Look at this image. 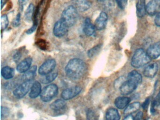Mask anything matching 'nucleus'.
I'll list each match as a JSON object with an SVG mask.
<instances>
[{
    "label": "nucleus",
    "mask_w": 160,
    "mask_h": 120,
    "mask_svg": "<svg viewBox=\"0 0 160 120\" xmlns=\"http://www.w3.org/2000/svg\"><path fill=\"white\" fill-rule=\"evenodd\" d=\"M87 66L86 63L81 59L74 58L70 60L65 70L66 75L72 79H79L83 77L87 71Z\"/></svg>",
    "instance_id": "obj_1"
},
{
    "label": "nucleus",
    "mask_w": 160,
    "mask_h": 120,
    "mask_svg": "<svg viewBox=\"0 0 160 120\" xmlns=\"http://www.w3.org/2000/svg\"><path fill=\"white\" fill-rule=\"evenodd\" d=\"M78 18V11L73 5L69 6L64 9L60 19L68 27L73 26Z\"/></svg>",
    "instance_id": "obj_2"
},
{
    "label": "nucleus",
    "mask_w": 160,
    "mask_h": 120,
    "mask_svg": "<svg viewBox=\"0 0 160 120\" xmlns=\"http://www.w3.org/2000/svg\"><path fill=\"white\" fill-rule=\"evenodd\" d=\"M150 58L144 49H138L132 57L131 65L133 67L140 68L148 64L150 62Z\"/></svg>",
    "instance_id": "obj_3"
},
{
    "label": "nucleus",
    "mask_w": 160,
    "mask_h": 120,
    "mask_svg": "<svg viewBox=\"0 0 160 120\" xmlns=\"http://www.w3.org/2000/svg\"><path fill=\"white\" fill-rule=\"evenodd\" d=\"M58 88L55 84L47 85L42 90L41 93V98L43 102L51 101L58 94Z\"/></svg>",
    "instance_id": "obj_4"
},
{
    "label": "nucleus",
    "mask_w": 160,
    "mask_h": 120,
    "mask_svg": "<svg viewBox=\"0 0 160 120\" xmlns=\"http://www.w3.org/2000/svg\"><path fill=\"white\" fill-rule=\"evenodd\" d=\"M32 84V80L27 81L21 83L13 91V95L15 97L18 99L24 98L28 92Z\"/></svg>",
    "instance_id": "obj_5"
},
{
    "label": "nucleus",
    "mask_w": 160,
    "mask_h": 120,
    "mask_svg": "<svg viewBox=\"0 0 160 120\" xmlns=\"http://www.w3.org/2000/svg\"><path fill=\"white\" fill-rule=\"evenodd\" d=\"M56 62L54 59L47 60L39 68V73L42 76H46L50 74L55 69Z\"/></svg>",
    "instance_id": "obj_6"
},
{
    "label": "nucleus",
    "mask_w": 160,
    "mask_h": 120,
    "mask_svg": "<svg viewBox=\"0 0 160 120\" xmlns=\"http://www.w3.org/2000/svg\"><path fill=\"white\" fill-rule=\"evenodd\" d=\"M82 91V88L78 86H73L63 90L62 93V97L64 100L72 99L78 95Z\"/></svg>",
    "instance_id": "obj_7"
},
{
    "label": "nucleus",
    "mask_w": 160,
    "mask_h": 120,
    "mask_svg": "<svg viewBox=\"0 0 160 120\" xmlns=\"http://www.w3.org/2000/svg\"><path fill=\"white\" fill-rule=\"evenodd\" d=\"M69 27L61 20L57 21L54 25L53 29V33L55 36L57 37H62L64 36L67 32Z\"/></svg>",
    "instance_id": "obj_8"
},
{
    "label": "nucleus",
    "mask_w": 160,
    "mask_h": 120,
    "mask_svg": "<svg viewBox=\"0 0 160 120\" xmlns=\"http://www.w3.org/2000/svg\"><path fill=\"white\" fill-rule=\"evenodd\" d=\"M137 86L136 84L127 79L120 87V91L122 94L126 95L132 92L137 88Z\"/></svg>",
    "instance_id": "obj_9"
},
{
    "label": "nucleus",
    "mask_w": 160,
    "mask_h": 120,
    "mask_svg": "<svg viewBox=\"0 0 160 120\" xmlns=\"http://www.w3.org/2000/svg\"><path fill=\"white\" fill-rule=\"evenodd\" d=\"M160 9V0H151L146 5V11L150 16L157 14Z\"/></svg>",
    "instance_id": "obj_10"
},
{
    "label": "nucleus",
    "mask_w": 160,
    "mask_h": 120,
    "mask_svg": "<svg viewBox=\"0 0 160 120\" xmlns=\"http://www.w3.org/2000/svg\"><path fill=\"white\" fill-rule=\"evenodd\" d=\"M108 21L107 14L104 12H102L95 20L94 26L99 31L103 30L106 26Z\"/></svg>",
    "instance_id": "obj_11"
},
{
    "label": "nucleus",
    "mask_w": 160,
    "mask_h": 120,
    "mask_svg": "<svg viewBox=\"0 0 160 120\" xmlns=\"http://www.w3.org/2000/svg\"><path fill=\"white\" fill-rule=\"evenodd\" d=\"M147 53L151 59H155L160 56V43H155L150 46Z\"/></svg>",
    "instance_id": "obj_12"
},
{
    "label": "nucleus",
    "mask_w": 160,
    "mask_h": 120,
    "mask_svg": "<svg viewBox=\"0 0 160 120\" xmlns=\"http://www.w3.org/2000/svg\"><path fill=\"white\" fill-rule=\"evenodd\" d=\"M72 5L78 11L84 12L89 9L91 3L88 0H72Z\"/></svg>",
    "instance_id": "obj_13"
},
{
    "label": "nucleus",
    "mask_w": 160,
    "mask_h": 120,
    "mask_svg": "<svg viewBox=\"0 0 160 120\" xmlns=\"http://www.w3.org/2000/svg\"><path fill=\"white\" fill-rule=\"evenodd\" d=\"M158 70V65L156 63L148 65L144 70V75L148 78H153L156 75Z\"/></svg>",
    "instance_id": "obj_14"
},
{
    "label": "nucleus",
    "mask_w": 160,
    "mask_h": 120,
    "mask_svg": "<svg viewBox=\"0 0 160 120\" xmlns=\"http://www.w3.org/2000/svg\"><path fill=\"white\" fill-rule=\"evenodd\" d=\"M32 63V59L31 57H28L20 62L17 67V70L21 73H25L30 68Z\"/></svg>",
    "instance_id": "obj_15"
},
{
    "label": "nucleus",
    "mask_w": 160,
    "mask_h": 120,
    "mask_svg": "<svg viewBox=\"0 0 160 120\" xmlns=\"http://www.w3.org/2000/svg\"><path fill=\"white\" fill-rule=\"evenodd\" d=\"M95 26L93 25L89 18H87L84 22L83 25V32L88 36H91L94 34L95 32Z\"/></svg>",
    "instance_id": "obj_16"
},
{
    "label": "nucleus",
    "mask_w": 160,
    "mask_h": 120,
    "mask_svg": "<svg viewBox=\"0 0 160 120\" xmlns=\"http://www.w3.org/2000/svg\"><path fill=\"white\" fill-rule=\"evenodd\" d=\"M146 12L145 0H138L136 3L137 16L139 18H143L146 15Z\"/></svg>",
    "instance_id": "obj_17"
},
{
    "label": "nucleus",
    "mask_w": 160,
    "mask_h": 120,
    "mask_svg": "<svg viewBox=\"0 0 160 120\" xmlns=\"http://www.w3.org/2000/svg\"><path fill=\"white\" fill-rule=\"evenodd\" d=\"M42 92V86L41 83L38 81L33 82L31 88L29 97L31 98H35Z\"/></svg>",
    "instance_id": "obj_18"
},
{
    "label": "nucleus",
    "mask_w": 160,
    "mask_h": 120,
    "mask_svg": "<svg viewBox=\"0 0 160 120\" xmlns=\"http://www.w3.org/2000/svg\"><path fill=\"white\" fill-rule=\"evenodd\" d=\"M130 102V99L126 97H119L115 100V105L118 108L122 109L128 106Z\"/></svg>",
    "instance_id": "obj_19"
},
{
    "label": "nucleus",
    "mask_w": 160,
    "mask_h": 120,
    "mask_svg": "<svg viewBox=\"0 0 160 120\" xmlns=\"http://www.w3.org/2000/svg\"><path fill=\"white\" fill-rule=\"evenodd\" d=\"M142 76L136 70H132L128 74L127 79L138 85L142 81Z\"/></svg>",
    "instance_id": "obj_20"
},
{
    "label": "nucleus",
    "mask_w": 160,
    "mask_h": 120,
    "mask_svg": "<svg viewBox=\"0 0 160 120\" xmlns=\"http://www.w3.org/2000/svg\"><path fill=\"white\" fill-rule=\"evenodd\" d=\"M37 66H33L24 73L22 77V80L25 81L32 80L35 78L37 71Z\"/></svg>",
    "instance_id": "obj_21"
},
{
    "label": "nucleus",
    "mask_w": 160,
    "mask_h": 120,
    "mask_svg": "<svg viewBox=\"0 0 160 120\" xmlns=\"http://www.w3.org/2000/svg\"><path fill=\"white\" fill-rule=\"evenodd\" d=\"M1 74L2 76L5 79H11L14 76V69L10 67H4L2 69Z\"/></svg>",
    "instance_id": "obj_22"
},
{
    "label": "nucleus",
    "mask_w": 160,
    "mask_h": 120,
    "mask_svg": "<svg viewBox=\"0 0 160 120\" xmlns=\"http://www.w3.org/2000/svg\"><path fill=\"white\" fill-rule=\"evenodd\" d=\"M107 120H119V113L118 110L114 108L108 109L106 113Z\"/></svg>",
    "instance_id": "obj_23"
},
{
    "label": "nucleus",
    "mask_w": 160,
    "mask_h": 120,
    "mask_svg": "<svg viewBox=\"0 0 160 120\" xmlns=\"http://www.w3.org/2000/svg\"><path fill=\"white\" fill-rule=\"evenodd\" d=\"M66 102L62 99H57L56 101L51 103L50 108L55 111H59L63 109L66 106Z\"/></svg>",
    "instance_id": "obj_24"
},
{
    "label": "nucleus",
    "mask_w": 160,
    "mask_h": 120,
    "mask_svg": "<svg viewBox=\"0 0 160 120\" xmlns=\"http://www.w3.org/2000/svg\"><path fill=\"white\" fill-rule=\"evenodd\" d=\"M140 107V104L139 102H134L127 106V108L124 110V113L125 114L130 115L131 113H133L137 111Z\"/></svg>",
    "instance_id": "obj_25"
},
{
    "label": "nucleus",
    "mask_w": 160,
    "mask_h": 120,
    "mask_svg": "<svg viewBox=\"0 0 160 120\" xmlns=\"http://www.w3.org/2000/svg\"><path fill=\"white\" fill-rule=\"evenodd\" d=\"M102 45L99 44V45H96L95 47L92 48L90 49L89 50L88 52V55L89 58H93L97 55L98 53L101 51L102 49Z\"/></svg>",
    "instance_id": "obj_26"
},
{
    "label": "nucleus",
    "mask_w": 160,
    "mask_h": 120,
    "mask_svg": "<svg viewBox=\"0 0 160 120\" xmlns=\"http://www.w3.org/2000/svg\"><path fill=\"white\" fill-rule=\"evenodd\" d=\"M58 76V73H50L48 75H46L45 77L42 78L41 81L43 83L48 84L55 80Z\"/></svg>",
    "instance_id": "obj_27"
},
{
    "label": "nucleus",
    "mask_w": 160,
    "mask_h": 120,
    "mask_svg": "<svg viewBox=\"0 0 160 120\" xmlns=\"http://www.w3.org/2000/svg\"><path fill=\"white\" fill-rule=\"evenodd\" d=\"M34 8V6L32 3H31L28 7L25 13V18L27 21H30L32 19Z\"/></svg>",
    "instance_id": "obj_28"
},
{
    "label": "nucleus",
    "mask_w": 160,
    "mask_h": 120,
    "mask_svg": "<svg viewBox=\"0 0 160 120\" xmlns=\"http://www.w3.org/2000/svg\"><path fill=\"white\" fill-rule=\"evenodd\" d=\"M86 114L87 120H98L97 115L92 110L90 109H88Z\"/></svg>",
    "instance_id": "obj_29"
},
{
    "label": "nucleus",
    "mask_w": 160,
    "mask_h": 120,
    "mask_svg": "<svg viewBox=\"0 0 160 120\" xmlns=\"http://www.w3.org/2000/svg\"><path fill=\"white\" fill-rule=\"evenodd\" d=\"M9 25V20L6 15H3L1 17V29L4 30Z\"/></svg>",
    "instance_id": "obj_30"
},
{
    "label": "nucleus",
    "mask_w": 160,
    "mask_h": 120,
    "mask_svg": "<svg viewBox=\"0 0 160 120\" xmlns=\"http://www.w3.org/2000/svg\"><path fill=\"white\" fill-rule=\"evenodd\" d=\"M10 110L8 108L5 107H1V119H5L9 116Z\"/></svg>",
    "instance_id": "obj_31"
},
{
    "label": "nucleus",
    "mask_w": 160,
    "mask_h": 120,
    "mask_svg": "<svg viewBox=\"0 0 160 120\" xmlns=\"http://www.w3.org/2000/svg\"><path fill=\"white\" fill-rule=\"evenodd\" d=\"M118 6L122 9H124L127 6L128 0H116Z\"/></svg>",
    "instance_id": "obj_32"
},
{
    "label": "nucleus",
    "mask_w": 160,
    "mask_h": 120,
    "mask_svg": "<svg viewBox=\"0 0 160 120\" xmlns=\"http://www.w3.org/2000/svg\"><path fill=\"white\" fill-rule=\"evenodd\" d=\"M125 80H126L125 79L124 77H120V78H119L115 82V87H116V88H118V89H119L122 84L123 83V82H124Z\"/></svg>",
    "instance_id": "obj_33"
},
{
    "label": "nucleus",
    "mask_w": 160,
    "mask_h": 120,
    "mask_svg": "<svg viewBox=\"0 0 160 120\" xmlns=\"http://www.w3.org/2000/svg\"><path fill=\"white\" fill-rule=\"evenodd\" d=\"M20 18H21V15H20V13H18L16 18L13 22V24L15 27H18L20 25Z\"/></svg>",
    "instance_id": "obj_34"
},
{
    "label": "nucleus",
    "mask_w": 160,
    "mask_h": 120,
    "mask_svg": "<svg viewBox=\"0 0 160 120\" xmlns=\"http://www.w3.org/2000/svg\"><path fill=\"white\" fill-rule=\"evenodd\" d=\"M154 22L155 25L160 27V12L156 14L154 18Z\"/></svg>",
    "instance_id": "obj_35"
},
{
    "label": "nucleus",
    "mask_w": 160,
    "mask_h": 120,
    "mask_svg": "<svg viewBox=\"0 0 160 120\" xmlns=\"http://www.w3.org/2000/svg\"><path fill=\"white\" fill-rule=\"evenodd\" d=\"M28 1L29 0H18L19 6H20V8H21L22 10H23L24 7L27 5Z\"/></svg>",
    "instance_id": "obj_36"
},
{
    "label": "nucleus",
    "mask_w": 160,
    "mask_h": 120,
    "mask_svg": "<svg viewBox=\"0 0 160 120\" xmlns=\"http://www.w3.org/2000/svg\"><path fill=\"white\" fill-rule=\"evenodd\" d=\"M36 28H37V24L36 23H34L33 25H32V27H31L27 31V33L28 34H32L34 31L36 30Z\"/></svg>",
    "instance_id": "obj_37"
},
{
    "label": "nucleus",
    "mask_w": 160,
    "mask_h": 120,
    "mask_svg": "<svg viewBox=\"0 0 160 120\" xmlns=\"http://www.w3.org/2000/svg\"><path fill=\"white\" fill-rule=\"evenodd\" d=\"M21 57V53L19 52H17L16 53H15L13 56L14 61L17 62Z\"/></svg>",
    "instance_id": "obj_38"
},
{
    "label": "nucleus",
    "mask_w": 160,
    "mask_h": 120,
    "mask_svg": "<svg viewBox=\"0 0 160 120\" xmlns=\"http://www.w3.org/2000/svg\"><path fill=\"white\" fill-rule=\"evenodd\" d=\"M143 117V113L142 112H138L134 118V120H141Z\"/></svg>",
    "instance_id": "obj_39"
},
{
    "label": "nucleus",
    "mask_w": 160,
    "mask_h": 120,
    "mask_svg": "<svg viewBox=\"0 0 160 120\" xmlns=\"http://www.w3.org/2000/svg\"><path fill=\"white\" fill-rule=\"evenodd\" d=\"M155 103H156V105L158 106V105H160V91L159 92V93L157 95V97H156V99L154 100Z\"/></svg>",
    "instance_id": "obj_40"
},
{
    "label": "nucleus",
    "mask_w": 160,
    "mask_h": 120,
    "mask_svg": "<svg viewBox=\"0 0 160 120\" xmlns=\"http://www.w3.org/2000/svg\"><path fill=\"white\" fill-rule=\"evenodd\" d=\"M149 104V99H146V101L144 102L143 103L142 107H143V108L147 109L148 108V105Z\"/></svg>",
    "instance_id": "obj_41"
},
{
    "label": "nucleus",
    "mask_w": 160,
    "mask_h": 120,
    "mask_svg": "<svg viewBox=\"0 0 160 120\" xmlns=\"http://www.w3.org/2000/svg\"><path fill=\"white\" fill-rule=\"evenodd\" d=\"M123 120H134V118L132 115H129L127 117H125Z\"/></svg>",
    "instance_id": "obj_42"
},
{
    "label": "nucleus",
    "mask_w": 160,
    "mask_h": 120,
    "mask_svg": "<svg viewBox=\"0 0 160 120\" xmlns=\"http://www.w3.org/2000/svg\"><path fill=\"white\" fill-rule=\"evenodd\" d=\"M6 0H1V8L2 9L6 3Z\"/></svg>",
    "instance_id": "obj_43"
},
{
    "label": "nucleus",
    "mask_w": 160,
    "mask_h": 120,
    "mask_svg": "<svg viewBox=\"0 0 160 120\" xmlns=\"http://www.w3.org/2000/svg\"><path fill=\"white\" fill-rule=\"evenodd\" d=\"M98 1H100V2H103V1H105V0H97Z\"/></svg>",
    "instance_id": "obj_44"
}]
</instances>
